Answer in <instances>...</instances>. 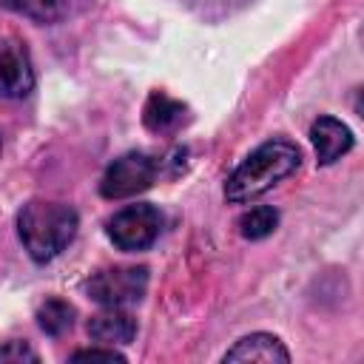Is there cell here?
Returning <instances> with one entry per match:
<instances>
[{"instance_id":"cell-1","label":"cell","mask_w":364,"mask_h":364,"mask_svg":"<svg viewBox=\"0 0 364 364\" xmlns=\"http://www.w3.org/2000/svg\"><path fill=\"white\" fill-rule=\"evenodd\" d=\"M301 165V151L287 139H270L259 145L225 182V199L233 205L253 202L267 193L284 176H290Z\"/></svg>"},{"instance_id":"cell-2","label":"cell","mask_w":364,"mask_h":364,"mask_svg":"<svg viewBox=\"0 0 364 364\" xmlns=\"http://www.w3.org/2000/svg\"><path fill=\"white\" fill-rule=\"evenodd\" d=\"M17 233L28 256L43 264L71 245L77 233V213L68 205L34 199L17 213Z\"/></svg>"},{"instance_id":"cell-3","label":"cell","mask_w":364,"mask_h":364,"mask_svg":"<svg viewBox=\"0 0 364 364\" xmlns=\"http://www.w3.org/2000/svg\"><path fill=\"white\" fill-rule=\"evenodd\" d=\"M85 290L102 307L134 304L148 290V267H105V270H97L88 279Z\"/></svg>"},{"instance_id":"cell-4","label":"cell","mask_w":364,"mask_h":364,"mask_svg":"<svg viewBox=\"0 0 364 364\" xmlns=\"http://www.w3.org/2000/svg\"><path fill=\"white\" fill-rule=\"evenodd\" d=\"M156 179V162L148 154H122L119 159H114L102 179H100V193L105 199H128L136 196L142 191H148Z\"/></svg>"},{"instance_id":"cell-5","label":"cell","mask_w":364,"mask_h":364,"mask_svg":"<svg viewBox=\"0 0 364 364\" xmlns=\"http://www.w3.org/2000/svg\"><path fill=\"white\" fill-rule=\"evenodd\" d=\"M162 213L154 205H128L108 219V239L119 250H145L156 242Z\"/></svg>"},{"instance_id":"cell-6","label":"cell","mask_w":364,"mask_h":364,"mask_svg":"<svg viewBox=\"0 0 364 364\" xmlns=\"http://www.w3.org/2000/svg\"><path fill=\"white\" fill-rule=\"evenodd\" d=\"M34 88V68L20 43H0V100H23Z\"/></svg>"},{"instance_id":"cell-7","label":"cell","mask_w":364,"mask_h":364,"mask_svg":"<svg viewBox=\"0 0 364 364\" xmlns=\"http://www.w3.org/2000/svg\"><path fill=\"white\" fill-rule=\"evenodd\" d=\"M310 139H313L318 165H330L353 148V131L336 117H318L310 125Z\"/></svg>"},{"instance_id":"cell-8","label":"cell","mask_w":364,"mask_h":364,"mask_svg":"<svg viewBox=\"0 0 364 364\" xmlns=\"http://www.w3.org/2000/svg\"><path fill=\"white\" fill-rule=\"evenodd\" d=\"M88 336L100 344H128L136 336V318L131 313H125L122 307H105L102 313L91 316L88 321Z\"/></svg>"},{"instance_id":"cell-9","label":"cell","mask_w":364,"mask_h":364,"mask_svg":"<svg viewBox=\"0 0 364 364\" xmlns=\"http://www.w3.org/2000/svg\"><path fill=\"white\" fill-rule=\"evenodd\" d=\"M225 361H282L287 364L290 361V353L287 347L270 336V333H250L245 338H239L228 353H225Z\"/></svg>"},{"instance_id":"cell-10","label":"cell","mask_w":364,"mask_h":364,"mask_svg":"<svg viewBox=\"0 0 364 364\" xmlns=\"http://www.w3.org/2000/svg\"><path fill=\"white\" fill-rule=\"evenodd\" d=\"M185 119V105L179 100H171L168 94L162 91H154L145 102V111H142V122L148 131L154 134H168L173 128H179Z\"/></svg>"},{"instance_id":"cell-11","label":"cell","mask_w":364,"mask_h":364,"mask_svg":"<svg viewBox=\"0 0 364 364\" xmlns=\"http://www.w3.org/2000/svg\"><path fill=\"white\" fill-rule=\"evenodd\" d=\"M0 3L37 23H57L68 14V0H0Z\"/></svg>"},{"instance_id":"cell-12","label":"cell","mask_w":364,"mask_h":364,"mask_svg":"<svg viewBox=\"0 0 364 364\" xmlns=\"http://www.w3.org/2000/svg\"><path fill=\"white\" fill-rule=\"evenodd\" d=\"M37 324L46 336H63L65 330L74 327V307L63 299H48L37 310Z\"/></svg>"},{"instance_id":"cell-13","label":"cell","mask_w":364,"mask_h":364,"mask_svg":"<svg viewBox=\"0 0 364 364\" xmlns=\"http://www.w3.org/2000/svg\"><path fill=\"white\" fill-rule=\"evenodd\" d=\"M276 225H279V210L270 208V205H259V208H250L247 213H242V219H239V233H242L245 239L256 242V239L270 236V233L276 230Z\"/></svg>"},{"instance_id":"cell-14","label":"cell","mask_w":364,"mask_h":364,"mask_svg":"<svg viewBox=\"0 0 364 364\" xmlns=\"http://www.w3.org/2000/svg\"><path fill=\"white\" fill-rule=\"evenodd\" d=\"M0 361H37V353L26 341H9L0 347Z\"/></svg>"},{"instance_id":"cell-15","label":"cell","mask_w":364,"mask_h":364,"mask_svg":"<svg viewBox=\"0 0 364 364\" xmlns=\"http://www.w3.org/2000/svg\"><path fill=\"white\" fill-rule=\"evenodd\" d=\"M71 361H125V355L117 353L114 347H108V350L91 347V350H77V353L71 355Z\"/></svg>"},{"instance_id":"cell-16","label":"cell","mask_w":364,"mask_h":364,"mask_svg":"<svg viewBox=\"0 0 364 364\" xmlns=\"http://www.w3.org/2000/svg\"><path fill=\"white\" fill-rule=\"evenodd\" d=\"M0 145H3V142H0Z\"/></svg>"}]
</instances>
